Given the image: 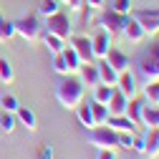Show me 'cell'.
Masks as SVG:
<instances>
[{"mask_svg": "<svg viewBox=\"0 0 159 159\" xmlns=\"http://www.w3.org/2000/svg\"><path fill=\"white\" fill-rule=\"evenodd\" d=\"M134 76L142 81H157L159 78V41H152L149 46H142L139 53L134 56Z\"/></svg>", "mask_w": 159, "mask_h": 159, "instance_id": "1", "label": "cell"}, {"mask_svg": "<svg viewBox=\"0 0 159 159\" xmlns=\"http://www.w3.org/2000/svg\"><path fill=\"white\" fill-rule=\"evenodd\" d=\"M84 93H86V86L81 84V78H76L71 73L63 76L58 81V86H56V98H58V104L63 109H76L84 101Z\"/></svg>", "mask_w": 159, "mask_h": 159, "instance_id": "2", "label": "cell"}, {"mask_svg": "<svg viewBox=\"0 0 159 159\" xmlns=\"http://www.w3.org/2000/svg\"><path fill=\"white\" fill-rule=\"evenodd\" d=\"M13 28H15V35H20L23 41H28V43H35L38 38H41V30H43L38 15H28V13L20 15L18 20H13Z\"/></svg>", "mask_w": 159, "mask_h": 159, "instance_id": "3", "label": "cell"}, {"mask_svg": "<svg viewBox=\"0 0 159 159\" xmlns=\"http://www.w3.org/2000/svg\"><path fill=\"white\" fill-rule=\"evenodd\" d=\"M86 139H89V144L96 147V149H116L119 147V139H116V131L106 124L101 126H93L86 131Z\"/></svg>", "mask_w": 159, "mask_h": 159, "instance_id": "4", "label": "cell"}, {"mask_svg": "<svg viewBox=\"0 0 159 159\" xmlns=\"http://www.w3.org/2000/svg\"><path fill=\"white\" fill-rule=\"evenodd\" d=\"M71 28H73V23H71V18L66 15V13H53V15H48L46 18V25H43V30H48V33H53V35H58V38H66L71 35Z\"/></svg>", "mask_w": 159, "mask_h": 159, "instance_id": "5", "label": "cell"}, {"mask_svg": "<svg viewBox=\"0 0 159 159\" xmlns=\"http://www.w3.org/2000/svg\"><path fill=\"white\" fill-rule=\"evenodd\" d=\"M131 15L144 28V35H157L159 33V8H144V10H131Z\"/></svg>", "mask_w": 159, "mask_h": 159, "instance_id": "6", "label": "cell"}, {"mask_svg": "<svg viewBox=\"0 0 159 159\" xmlns=\"http://www.w3.org/2000/svg\"><path fill=\"white\" fill-rule=\"evenodd\" d=\"M121 35L126 38L129 43H142L144 38H147V35H144V28L139 25V20H136V18H134L131 13H129V15L124 18V25H121Z\"/></svg>", "mask_w": 159, "mask_h": 159, "instance_id": "7", "label": "cell"}, {"mask_svg": "<svg viewBox=\"0 0 159 159\" xmlns=\"http://www.w3.org/2000/svg\"><path fill=\"white\" fill-rule=\"evenodd\" d=\"M124 18L126 15L116 13V10H101V15H98V25H101L104 30H109V33H121Z\"/></svg>", "mask_w": 159, "mask_h": 159, "instance_id": "8", "label": "cell"}, {"mask_svg": "<svg viewBox=\"0 0 159 159\" xmlns=\"http://www.w3.org/2000/svg\"><path fill=\"white\" fill-rule=\"evenodd\" d=\"M71 48L78 53L81 63H93V48H91V38L89 35H73L71 38Z\"/></svg>", "mask_w": 159, "mask_h": 159, "instance_id": "9", "label": "cell"}, {"mask_svg": "<svg viewBox=\"0 0 159 159\" xmlns=\"http://www.w3.org/2000/svg\"><path fill=\"white\" fill-rule=\"evenodd\" d=\"M91 48H93V58H98V61H101V58L109 53V48H111V33L101 28V30L91 38Z\"/></svg>", "mask_w": 159, "mask_h": 159, "instance_id": "10", "label": "cell"}, {"mask_svg": "<svg viewBox=\"0 0 159 159\" xmlns=\"http://www.w3.org/2000/svg\"><path fill=\"white\" fill-rule=\"evenodd\" d=\"M106 58V63L116 71V73H121V71H129V66H131V61H129V56L126 53H121L119 48H109V53L104 56Z\"/></svg>", "mask_w": 159, "mask_h": 159, "instance_id": "11", "label": "cell"}, {"mask_svg": "<svg viewBox=\"0 0 159 159\" xmlns=\"http://www.w3.org/2000/svg\"><path fill=\"white\" fill-rule=\"evenodd\" d=\"M116 86H119V91H121L126 98H134L136 91H139V86H136V76H134L131 71H121V73H119Z\"/></svg>", "mask_w": 159, "mask_h": 159, "instance_id": "12", "label": "cell"}, {"mask_svg": "<svg viewBox=\"0 0 159 159\" xmlns=\"http://www.w3.org/2000/svg\"><path fill=\"white\" fill-rule=\"evenodd\" d=\"M126 104H129V98L119 91V89H114V93H111V98H109L106 109H109V114H114V116H121V114H126Z\"/></svg>", "mask_w": 159, "mask_h": 159, "instance_id": "13", "label": "cell"}, {"mask_svg": "<svg viewBox=\"0 0 159 159\" xmlns=\"http://www.w3.org/2000/svg\"><path fill=\"white\" fill-rule=\"evenodd\" d=\"M15 119H18V121H20L28 131H35V129H38V116H35V111L28 109V106H18Z\"/></svg>", "mask_w": 159, "mask_h": 159, "instance_id": "14", "label": "cell"}, {"mask_svg": "<svg viewBox=\"0 0 159 159\" xmlns=\"http://www.w3.org/2000/svg\"><path fill=\"white\" fill-rule=\"evenodd\" d=\"M144 157H149V159L159 157V129H147V136H144Z\"/></svg>", "mask_w": 159, "mask_h": 159, "instance_id": "15", "label": "cell"}, {"mask_svg": "<svg viewBox=\"0 0 159 159\" xmlns=\"http://www.w3.org/2000/svg\"><path fill=\"white\" fill-rule=\"evenodd\" d=\"M106 126H111L114 131H134V129H136V124L131 121V119H129L126 114H121V116H114V114H109V119H106Z\"/></svg>", "mask_w": 159, "mask_h": 159, "instance_id": "16", "label": "cell"}, {"mask_svg": "<svg viewBox=\"0 0 159 159\" xmlns=\"http://www.w3.org/2000/svg\"><path fill=\"white\" fill-rule=\"evenodd\" d=\"M96 68H98V78H101V84H106V86H116V81H119V73L106 63V58H101V61L96 63Z\"/></svg>", "mask_w": 159, "mask_h": 159, "instance_id": "17", "label": "cell"}, {"mask_svg": "<svg viewBox=\"0 0 159 159\" xmlns=\"http://www.w3.org/2000/svg\"><path fill=\"white\" fill-rule=\"evenodd\" d=\"M81 84H84V86H91V89L101 84L96 63H84V66H81Z\"/></svg>", "mask_w": 159, "mask_h": 159, "instance_id": "18", "label": "cell"}, {"mask_svg": "<svg viewBox=\"0 0 159 159\" xmlns=\"http://www.w3.org/2000/svg\"><path fill=\"white\" fill-rule=\"evenodd\" d=\"M142 114H144V101L142 98H129V104H126V116L131 119V121L136 126H142Z\"/></svg>", "mask_w": 159, "mask_h": 159, "instance_id": "19", "label": "cell"}, {"mask_svg": "<svg viewBox=\"0 0 159 159\" xmlns=\"http://www.w3.org/2000/svg\"><path fill=\"white\" fill-rule=\"evenodd\" d=\"M41 41L46 43V48H48L51 53H61V51L66 48V41H63V38H58V35H53V33H48V30H41Z\"/></svg>", "mask_w": 159, "mask_h": 159, "instance_id": "20", "label": "cell"}, {"mask_svg": "<svg viewBox=\"0 0 159 159\" xmlns=\"http://www.w3.org/2000/svg\"><path fill=\"white\" fill-rule=\"evenodd\" d=\"M76 116H78V121H81V126H86V129H93L96 124H93V114H91V106H89V101H81L76 106Z\"/></svg>", "mask_w": 159, "mask_h": 159, "instance_id": "21", "label": "cell"}, {"mask_svg": "<svg viewBox=\"0 0 159 159\" xmlns=\"http://www.w3.org/2000/svg\"><path fill=\"white\" fill-rule=\"evenodd\" d=\"M142 124L149 126V129H159V106H149V104H144Z\"/></svg>", "mask_w": 159, "mask_h": 159, "instance_id": "22", "label": "cell"}, {"mask_svg": "<svg viewBox=\"0 0 159 159\" xmlns=\"http://www.w3.org/2000/svg\"><path fill=\"white\" fill-rule=\"evenodd\" d=\"M61 53H63V58H66L68 73H78V71H81V66H84V63H81V58H78V53H76V51H73L71 46H66V48H63Z\"/></svg>", "mask_w": 159, "mask_h": 159, "instance_id": "23", "label": "cell"}, {"mask_svg": "<svg viewBox=\"0 0 159 159\" xmlns=\"http://www.w3.org/2000/svg\"><path fill=\"white\" fill-rule=\"evenodd\" d=\"M89 106H91V114H93V124L96 126H101V124H106V119H109V109H106V104H98V101H89Z\"/></svg>", "mask_w": 159, "mask_h": 159, "instance_id": "24", "label": "cell"}, {"mask_svg": "<svg viewBox=\"0 0 159 159\" xmlns=\"http://www.w3.org/2000/svg\"><path fill=\"white\" fill-rule=\"evenodd\" d=\"M144 98H147V104L159 106V78H157V81H147L144 84Z\"/></svg>", "mask_w": 159, "mask_h": 159, "instance_id": "25", "label": "cell"}, {"mask_svg": "<svg viewBox=\"0 0 159 159\" xmlns=\"http://www.w3.org/2000/svg\"><path fill=\"white\" fill-rule=\"evenodd\" d=\"M114 89L116 86H106V84H98V86H93V101H98V104H109V98H111V93H114Z\"/></svg>", "mask_w": 159, "mask_h": 159, "instance_id": "26", "label": "cell"}, {"mask_svg": "<svg viewBox=\"0 0 159 159\" xmlns=\"http://www.w3.org/2000/svg\"><path fill=\"white\" fill-rule=\"evenodd\" d=\"M58 10H61V3H58V0H41V3H38V15H43V18H48V15L58 13Z\"/></svg>", "mask_w": 159, "mask_h": 159, "instance_id": "27", "label": "cell"}, {"mask_svg": "<svg viewBox=\"0 0 159 159\" xmlns=\"http://www.w3.org/2000/svg\"><path fill=\"white\" fill-rule=\"evenodd\" d=\"M15 35V28H13V20H8V18L0 15V43L10 41V38Z\"/></svg>", "mask_w": 159, "mask_h": 159, "instance_id": "28", "label": "cell"}, {"mask_svg": "<svg viewBox=\"0 0 159 159\" xmlns=\"http://www.w3.org/2000/svg\"><path fill=\"white\" fill-rule=\"evenodd\" d=\"M0 106H3L0 111H10V114H15L20 104H18V98H15L13 93H3V96H0Z\"/></svg>", "mask_w": 159, "mask_h": 159, "instance_id": "29", "label": "cell"}, {"mask_svg": "<svg viewBox=\"0 0 159 159\" xmlns=\"http://www.w3.org/2000/svg\"><path fill=\"white\" fill-rule=\"evenodd\" d=\"M13 78H15L13 66L8 63V58H0V81H3V84H10Z\"/></svg>", "mask_w": 159, "mask_h": 159, "instance_id": "30", "label": "cell"}, {"mask_svg": "<svg viewBox=\"0 0 159 159\" xmlns=\"http://www.w3.org/2000/svg\"><path fill=\"white\" fill-rule=\"evenodd\" d=\"M15 124H18L15 114H10V111H3V116H0V129H3L5 134H10V131L15 129Z\"/></svg>", "mask_w": 159, "mask_h": 159, "instance_id": "31", "label": "cell"}, {"mask_svg": "<svg viewBox=\"0 0 159 159\" xmlns=\"http://www.w3.org/2000/svg\"><path fill=\"white\" fill-rule=\"evenodd\" d=\"M53 71L61 73V76H68V66H66L63 53H53Z\"/></svg>", "mask_w": 159, "mask_h": 159, "instance_id": "32", "label": "cell"}, {"mask_svg": "<svg viewBox=\"0 0 159 159\" xmlns=\"http://www.w3.org/2000/svg\"><path fill=\"white\" fill-rule=\"evenodd\" d=\"M116 139H119V147H124V149L134 147V131H116Z\"/></svg>", "mask_w": 159, "mask_h": 159, "instance_id": "33", "label": "cell"}, {"mask_svg": "<svg viewBox=\"0 0 159 159\" xmlns=\"http://www.w3.org/2000/svg\"><path fill=\"white\" fill-rule=\"evenodd\" d=\"M111 10L121 13V15H129V13H131V0H114V3H111Z\"/></svg>", "mask_w": 159, "mask_h": 159, "instance_id": "34", "label": "cell"}, {"mask_svg": "<svg viewBox=\"0 0 159 159\" xmlns=\"http://www.w3.org/2000/svg\"><path fill=\"white\" fill-rule=\"evenodd\" d=\"M106 0H84V8L86 10H104Z\"/></svg>", "mask_w": 159, "mask_h": 159, "instance_id": "35", "label": "cell"}, {"mask_svg": "<svg viewBox=\"0 0 159 159\" xmlns=\"http://www.w3.org/2000/svg\"><path fill=\"white\" fill-rule=\"evenodd\" d=\"M38 159H53V147L51 144H41V149H38Z\"/></svg>", "mask_w": 159, "mask_h": 159, "instance_id": "36", "label": "cell"}, {"mask_svg": "<svg viewBox=\"0 0 159 159\" xmlns=\"http://www.w3.org/2000/svg\"><path fill=\"white\" fill-rule=\"evenodd\" d=\"M96 159H116V152L114 149H98L96 152Z\"/></svg>", "mask_w": 159, "mask_h": 159, "instance_id": "37", "label": "cell"}, {"mask_svg": "<svg viewBox=\"0 0 159 159\" xmlns=\"http://www.w3.org/2000/svg\"><path fill=\"white\" fill-rule=\"evenodd\" d=\"M68 8H71L73 13H78V10L84 8V0H68Z\"/></svg>", "mask_w": 159, "mask_h": 159, "instance_id": "38", "label": "cell"}, {"mask_svg": "<svg viewBox=\"0 0 159 159\" xmlns=\"http://www.w3.org/2000/svg\"><path fill=\"white\" fill-rule=\"evenodd\" d=\"M131 149H136L139 154H144V139H134V147Z\"/></svg>", "mask_w": 159, "mask_h": 159, "instance_id": "39", "label": "cell"}, {"mask_svg": "<svg viewBox=\"0 0 159 159\" xmlns=\"http://www.w3.org/2000/svg\"><path fill=\"white\" fill-rule=\"evenodd\" d=\"M58 3H61V5H68V0H58Z\"/></svg>", "mask_w": 159, "mask_h": 159, "instance_id": "40", "label": "cell"}, {"mask_svg": "<svg viewBox=\"0 0 159 159\" xmlns=\"http://www.w3.org/2000/svg\"><path fill=\"white\" fill-rule=\"evenodd\" d=\"M0 116H3V111H0Z\"/></svg>", "mask_w": 159, "mask_h": 159, "instance_id": "41", "label": "cell"}]
</instances>
